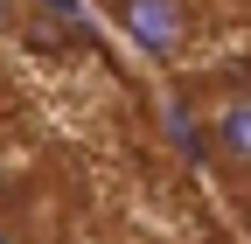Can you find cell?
Here are the masks:
<instances>
[{
  "instance_id": "cell-3",
  "label": "cell",
  "mask_w": 251,
  "mask_h": 244,
  "mask_svg": "<svg viewBox=\"0 0 251 244\" xmlns=\"http://www.w3.org/2000/svg\"><path fill=\"white\" fill-rule=\"evenodd\" d=\"M7 14H14V0H0V21H7Z\"/></svg>"
},
{
  "instance_id": "cell-2",
  "label": "cell",
  "mask_w": 251,
  "mask_h": 244,
  "mask_svg": "<svg viewBox=\"0 0 251 244\" xmlns=\"http://www.w3.org/2000/svg\"><path fill=\"white\" fill-rule=\"evenodd\" d=\"M216 154H224V168H237V174H251V98H230L224 112H216Z\"/></svg>"
},
{
  "instance_id": "cell-1",
  "label": "cell",
  "mask_w": 251,
  "mask_h": 244,
  "mask_svg": "<svg viewBox=\"0 0 251 244\" xmlns=\"http://www.w3.org/2000/svg\"><path fill=\"white\" fill-rule=\"evenodd\" d=\"M119 21H126V35H133L140 56L168 63V56H181L188 28H196V7L188 0H119Z\"/></svg>"
}]
</instances>
